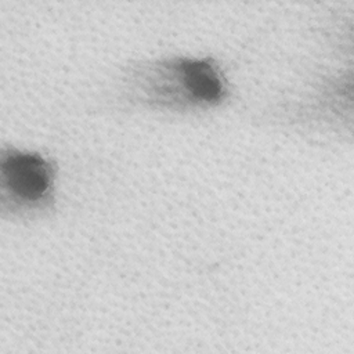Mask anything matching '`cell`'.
Returning a JSON list of instances; mask_svg holds the SVG:
<instances>
[{
	"mask_svg": "<svg viewBox=\"0 0 354 354\" xmlns=\"http://www.w3.org/2000/svg\"><path fill=\"white\" fill-rule=\"evenodd\" d=\"M235 84L210 53H169L124 61L111 76L105 102L119 113L191 118L227 108Z\"/></svg>",
	"mask_w": 354,
	"mask_h": 354,
	"instance_id": "6da1fadb",
	"label": "cell"
},
{
	"mask_svg": "<svg viewBox=\"0 0 354 354\" xmlns=\"http://www.w3.org/2000/svg\"><path fill=\"white\" fill-rule=\"evenodd\" d=\"M353 77L343 68L313 72L295 88L275 98L266 109L274 129L297 136L339 137L351 134Z\"/></svg>",
	"mask_w": 354,
	"mask_h": 354,
	"instance_id": "7a4b0ae2",
	"label": "cell"
},
{
	"mask_svg": "<svg viewBox=\"0 0 354 354\" xmlns=\"http://www.w3.org/2000/svg\"><path fill=\"white\" fill-rule=\"evenodd\" d=\"M61 206V165L48 151L7 141L0 147V217L12 224L51 220Z\"/></svg>",
	"mask_w": 354,
	"mask_h": 354,
	"instance_id": "3957f363",
	"label": "cell"
}]
</instances>
